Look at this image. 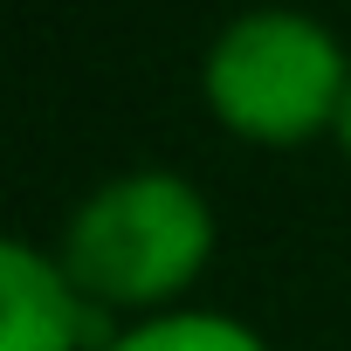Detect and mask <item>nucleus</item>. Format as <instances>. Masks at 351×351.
Here are the masks:
<instances>
[{"label": "nucleus", "instance_id": "f257e3e1", "mask_svg": "<svg viewBox=\"0 0 351 351\" xmlns=\"http://www.w3.org/2000/svg\"><path fill=\"white\" fill-rule=\"evenodd\" d=\"M56 262L110 324L186 310L180 296L214 262V200L172 165H131L69 207Z\"/></svg>", "mask_w": 351, "mask_h": 351}, {"label": "nucleus", "instance_id": "f03ea898", "mask_svg": "<svg viewBox=\"0 0 351 351\" xmlns=\"http://www.w3.org/2000/svg\"><path fill=\"white\" fill-rule=\"evenodd\" d=\"M200 97L207 117L241 145L289 152L337 138L351 110V49L289 8L234 14L200 56Z\"/></svg>", "mask_w": 351, "mask_h": 351}, {"label": "nucleus", "instance_id": "7ed1b4c3", "mask_svg": "<svg viewBox=\"0 0 351 351\" xmlns=\"http://www.w3.org/2000/svg\"><path fill=\"white\" fill-rule=\"evenodd\" d=\"M117 324L76 296L56 248L0 234V351H104Z\"/></svg>", "mask_w": 351, "mask_h": 351}, {"label": "nucleus", "instance_id": "20e7f679", "mask_svg": "<svg viewBox=\"0 0 351 351\" xmlns=\"http://www.w3.org/2000/svg\"><path fill=\"white\" fill-rule=\"evenodd\" d=\"M104 351H269V337L234 317V310H165V317H138L117 324V337Z\"/></svg>", "mask_w": 351, "mask_h": 351}, {"label": "nucleus", "instance_id": "39448f33", "mask_svg": "<svg viewBox=\"0 0 351 351\" xmlns=\"http://www.w3.org/2000/svg\"><path fill=\"white\" fill-rule=\"evenodd\" d=\"M337 145H344V158H351V110H344V131H337Z\"/></svg>", "mask_w": 351, "mask_h": 351}]
</instances>
